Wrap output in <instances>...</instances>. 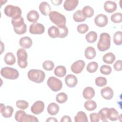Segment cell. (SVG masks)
I'll use <instances>...</instances> for the list:
<instances>
[{
	"label": "cell",
	"instance_id": "cell-14",
	"mask_svg": "<svg viewBox=\"0 0 122 122\" xmlns=\"http://www.w3.org/2000/svg\"><path fill=\"white\" fill-rule=\"evenodd\" d=\"M0 112L2 116L6 118H10L14 112V109L12 107L7 105L5 106L4 104L1 103L0 107Z\"/></svg>",
	"mask_w": 122,
	"mask_h": 122
},
{
	"label": "cell",
	"instance_id": "cell-5",
	"mask_svg": "<svg viewBox=\"0 0 122 122\" xmlns=\"http://www.w3.org/2000/svg\"><path fill=\"white\" fill-rule=\"evenodd\" d=\"M15 119L18 122H38L39 120L36 117L29 115L26 113V112L22 110L18 111L15 114Z\"/></svg>",
	"mask_w": 122,
	"mask_h": 122
},
{
	"label": "cell",
	"instance_id": "cell-36",
	"mask_svg": "<svg viewBox=\"0 0 122 122\" xmlns=\"http://www.w3.org/2000/svg\"><path fill=\"white\" fill-rule=\"evenodd\" d=\"M113 42L117 45H120L122 44V32L121 31L116 32L113 37Z\"/></svg>",
	"mask_w": 122,
	"mask_h": 122
},
{
	"label": "cell",
	"instance_id": "cell-33",
	"mask_svg": "<svg viewBox=\"0 0 122 122\" xmlns=\"http://www.w3.org/2000/svg\"><path fill=\"white\" fill-rule=\"evenodd\" d=\"M73 19L74 20L77 22L84 21L86 19V18L83 15L81 10H78L74 13L73 15Z\"/></svg>",
	"mask_w": 122,
	"mask_h": 122
},
{
	"label": "cell",
	"instance_id": "cell-27",
	"mask_svg": "<svg viewBox=\"0 0 122 122\" xmlns=\"http://www.w3.org/2000/svg\"><path fill=\"white\" fill-rule=\"evenodd\" d=\"M54 74L58 77H63L66 74V68L62 65L58 66L54 69Z\"/></svg>",
	"mask_w": 122,
	"mask_h": 122
},
{
	"label": "cell",
	"instance_id": "cell-42",
	"mask_svg": "<svg viewBox=\"0 0 122 122\" xmlns=\"http://www.w3.org/2000/svg\"><path fill=\"white\" fill-rule=\"evenodd\" d=\"M106 79L103 77H98L95 80V84L98 87H103L107 84Z\"/></svg>",
	"mask_w": 122,
	"mask_h": 122
},
{
	"label": "cell",
	"instance_id": "cell-24",
	"mask_svg": "<svg viewBox=\"0 0 122 122\" xmlns=\"http://www.w3.org/2000/svg\"><path fill=\"white\" fill-rule=\"evenodd\" d=\"M84 55L86 59L88 60H92L96 56V51L95 49L92 47H88L85 50Z\"/></svg>",
	"mask_w": 122,
	"mask_h": 122
},
{
	"label": "cell",
	"instance_id": "cell-1",
	"mask_svg": "<svg viewBox=\"0 0 122 122\" xmlns=\"http://www.w3.org/2000/svg\"><path fill=\"white\" fill-rule=\"evenodd\" d=\"M11 23L13 26L14 32L17 34L22 35L26 32L27 26L24 23V19L22 17L12 19Z\"/></svg>",
	"mask_w": 122,
	"mask_h": 122
},
{
	"label": "cell",
	"instance_id": "cell-39",
	"mask_svg": "<svg viewBox=\"0 0 122 122\" xmlns=\"http://www.w3.org/2000/svg\"><path fill=\"white\" fill-rule=\"evenodd\" d=\"M112 22L115 23H119L122 21V14L121 12H116L113 14L111 17Z\"/></svg>",
	"mask_w": 122,
	"mask_h": 122
},
{
	"label": "cell",
	"instance_id": "cell-15",
	"mask_svg": "<svg viewBox=\"0 0 122 122\" xmlns=\"http://www.w3.org/2000/svg\"><path fill=\"white\" fill-rule=\"evenodd\" d=\"M101 93L102 96L107 100H111L114 94L112 89L109 86L103 88L101 91Z\"/></svg>",
	"mask_w": 122,
	"mask_h": 122
},
{
	"label": "cell",
	"instance_id": "cell-47",
	"mask_svg": "<svg viewBox=\"0 0 122 122\" xmlns=\"http://www.w3.org/2000/svg\"><path fill=\"white\" fill-rule=\"evenodd\" d=\"M113 68L116 71H121L122 70V61L118 60L113 64Z\"/></svg>",
	"mask_w": 122,
	"mask_h": 122
},
{
	"label": "cell",
	"instance_id": "cell-37",
	"mask_svg": "<svg viewBox=\"0 0 122 122\" xmlns=\"http://www.w3.org/2000/svg\"><path fill=\"white\" fill-rule=\"evenodd\" d=\"M98 68V63L95 61H92L88 64L86 67V70L90 73H93L97 70Z\"/></svg>",
	"mask_w": 122,
	"mask_h": 122
},
{
	"label": "cell",
	"instance_id": "cell-16",
	"mask_svg": "<svg viewBox=\"0 0 122 122\" xmlns=\"http://www.w3.org/2000/svg\"><path fill=\"white\" fill-rule=\"evenodd\" d=\"M65 82L68 87L73 88L77 85L78 83V79L75 75L68 74L65 78Z\"/></svg>",
	"mask_w": 122,
	"mask_h": 122
},
{
	"label": "cell",
	"instance_id": "cell-46",
	"mask_svg": "<svg viewBox=\"0 0 122 122\" xmlns=\"http://www.w3.org/2000/svg\"><path fill=\"white\" fill-rule=\"evenodd\" d=\"M90 118L92 122H98L100 121V117L98 113L93 112L90 114Z\"/></svg>",
	"mask_w": 122,
	"mask_h": 122
},
{
	"label": "cell",
	"instance_id": "cell-26",
	"mask_svg": "<svg viewBox=\"0 0 122 122\" xmlns=\"http://www.w3.org/2000/svg\"><path fill=\"white\" fill-rule=\"evenodd\" d=\"M5 62L9 65H12L16 62V58L12 52H7L4 57Z\"/></svg>",
	"mask_w": 122,
	"mask_h": 122
},
{
	"label": "cell",
	"instance_id": "cell-49",
	"mask_svg": "<svg viewBox=\"0 0 122 122\" xmlns=\"http://www.w3.org/2000/svg\"><path fill=\"white\" fill-rule=\"evenodd\" d=\"M51 2L54 5H60L62 2V0H51Z\"/></svg>",
	"mask_w": 122,
	"mask_h": 122
},
{
	"label": "cell",
	"instance_id": "cell-34",
	"mask_svg": "<svg viewBox=\"0 0 122 122\" xmlns=\"http://www.w3.org/2000/svg\"><path fill=\"white\" fill-rule=\"evenodd\" d=\"M109 109L108 108H103L98 112L100 119L102 122H108Z\"/></svg>",
	"mask_w": 122,
	"mask_h": 122
},
{
	"label": "cell",
	"instance_id": "cell-6",
	"mask_svg": "<svg viewBox=\"0 0 122 122\" xmlns=\"http://www.w3.org/2000/svg\"><path fill=\"white\" fill-rule=\"evenodd\" d=\"M0 74L3 78L10 80L17 79L19 76V72L16 69L9 67L2 68Z\"/></svg>",
	"mask_w": 122,
	"mask_h": 122
},
{
	"label": "cell",
	"instance_id": "cell-50",
	"mask_svg": "<svg viewBox=\"0 0 122 122\" xmlns=\"http://www.w3.org/2000/svg\"><path fill=\"white\" fill-rule=\"evenodd\" d=\"M46 122H58V120L55 118L50 117V118H48L46 120Z\"/></svg>",
	"mask_w": 122,
	"mask_h": 122
},
{
	"label": "cell",
	"instance_id": "cell-48",
	"mask_svg": "<svg viewBox=\"0 0 122 122\" xmlns=\"http://www.w3.org/2000/svg\"><path fill=\"white\" fill-rule=\"evenodd\" d=\"M71 122V118L68 116V115H64L63 116L61 119V122Z\"/></svg>",
	"mask_w": 122,
	"mask_h": 122
},
{
	"label": "cell",
	"instance_id": "cell-29",
	"mask_svg": "<svg viewBox=\"0 0 122 122\" xmlns=\"http://www.w3.org/2000/svg\"><path fill=\"white\" fill-rule=\"evenodd\" d=\"M119 115L118 112L114 108H111L109 109L108 119L112 121H117L119 119Z\"/></svg>",
	"mask_w": 122,
	"mask_h": 122
},
{
	"label": "cell",
	"instance_id": "cell-28",
	"mask_svg": "<svg viewBox=\"0 0 122 122\" xmlns=\"http://www.w3.org/2000/svg\"><path fill=\"white\" fill-rule=\"evenodd\" d=\"M115 56L112 52H108L104 54L102 57L104 62L107 64H112L115 60Z\"/></svg>",
	"mask_w": 122,
	"mask_h": 122
},
{
	"label": "cell",
	"instance_id": "cell-18",
	"mask_svg": "<svg viewBox=\"0 0 122 122\" xmlns=\"http://www.w3.org/2000/svg\"><path fill=\"white\" fill-rule=\"evenodd\" d=\"M104 9L108 13H112L117 9V4L114 1L107 0L105 2L103 5Z\"/></svg>",
	"mask_w": 122,
	"mask_h": 122
},
{
	"label": "cell",
	"instance_id": "cell-13",
	"mask_svg": "<svg viewBox=\"0 0 122 122\" xmlns=\"http://www.w3.org/2000/svg\"><path fill=\"white\" fill-rule=\"evenodd\" d=\"M108 19L104 14H99L94 18V22L95 24L99 27H105L108 23Z\"/></svg>",
	"mask_w": 122,
	"mask_h": 122
},
{
	"label": "cell",
	"instance_id": "cell-40",
	"mask_svg": "<svg viewBox=\"0 0 122 122\" xmlns=\"http://www.w3.org/2000/svg\"><path fill=\"white\" fill-rule=\"evenodd\" d=\"M60 30V35L59 38H64L68 34V29L66 25H62L58 27Z\"/></svg>",
	"mask_w": 122,
	"mask_h": 122
},
{
	"label": "cell",
	"instance_id": "cell-2",
	"mask_svg": "<svg viewBox=\"0 0 122 122\" xmlns=\"http://www.w3.org/2000/svg\"><path fill=\"white\" fill-rule=\"evenodd\" d=\"M111 46V36L106 32L102 33L100 39L97 43V48L101 51H104L108 50Z\"/></svg>",
	"mask_w": 122,
	"mask_h": 122
},
{
	"label": "cell",
	"instance_id": "cell-23",
	"mask_svg": "<svg viewBox=\"0 0 122 122\" xmlns=\"http://www.w3.org/2000/svg\"><path fill=\"white\" fill-rule=\"evenodd\" d=\"M59 105L55 102L50 103L47 107V112L48 113L51 115H56L59 111Z\"/></svg>",
	"mask_w": 122,
	"mask_h": 122
},
{
	"label": "cell",
	"instance_id": "cell-19",
	"mask_svg": "<svg viewBox=\"0 0 122 122\" xmlns=\"http://www.w3.org/2000/svg\"><path fill=\"white\" fill-rule=\"evenodd\" d=\"M39 10L41 14L44 16H47L49 14L51 10L50 5L46 1H42L40 4Z\"/></svg>",
	"mask_w": 122,
	"mask_h": 122
},
{
	"label": "cell",
	"instance_id": "cell-17",
	"mask_svg": "<svg viewBox=\"0 0 122 122\" xmlns=\"http://www.w3.org/2000/svg\"><path fill=\"white\" fill-rule=\"evenodd\" d=\"M78 3V0H66L64 2L63 7L67 11H71L76 8Z\"/></svg>",
	"mask_w": 122,
	"mask_h": 122
},
{
	"label": "cell",
	"instance_id": "cell-38",
	"mask_svg": "<svg viewBox=\"0 0 122 122\" xmlns=\"http://www.w3.org/2000/svg\"><path fill=\"white\" fill-rule=\"evenodd\" d=\"M68 99L67 95L64 92H60L58 93L56 97V101L61 104L65 102Z\"/></svg>",
	"mask_w": 122,
	"mask_h": 122
},
{
	"label": "cell",
	"instance_id": "cell-3",
	"mask_svg": "<svg viewBox=\"0 0 122 122\" xmlns=\"http://www.w3.org/2000/svg\"><path fill=\"white\" fill-rule=\"evenodd\" d=\"M28 77L30 80L37 83L42 82L45 77L44 72L41 70L31 69L28 72Z\"/></svg>",
	"mask_w": 122,
	"mask_h": 122
},
{
	"label": "cell",
	"instance_id": "cell-41",
	"mask_svg": "<svg viewBox=\"0 0 122 122\" xmlns=\"http://www.w3.org/2000/svg\"><path fill=\"white\" fill-rule=\"evenodd\" d=\"M42 67L46 71H51L54 68V64L52 61L47 60L43 62Z\"/></svg>",
	"mask_w": 122,
	"mask_h": 122
},
{
	"label": "cell",
	"instance_id": "cell-4",
	"mask_svg": "<svg viewBox=\"0 0 122 122\" xmlns=\"http://www.w3.org/2000/svg\"><path fill=\"white\" fill-rule=\"evenodd\" d=\"M4 12L7 16L12 18V19L21 17L22 13L20 7L11 5L6 6L4 10Z\"/></svg>",
	"mask_w": 122,
	"mask_h": 122
},
{
	"label": "cell",
	"instance_id": "cell-22",
	"mask_svg": "<svg viewBox=\"0 0 122 122\" xmlns=\"http://www.w3.org/2000/svg\"><path fill=\"white\" fill-rule=\"evenodd\" d=\"M39 14L35 10H31L30 11L27 15V19L30 22L35 23L39 20Z\"/></svg>",
	"mask_w": 122,
	"mask_h": 122
},
{
	"label": "cell",
	"instance_id": "cell-31",
	"mask_svg": "<svg viewBox=\"0 0 122 122\" xmlns=\"http://www.w3.org/2000/svg\"><path fill=\"white\" fill-rule=\"evenodd\" d=\"M82 13L84 17L86 18H90L94 14L93 9L90 6H86L84 7L81 10Z\"/></svg>",
	"mask_w": 122,
	"mask_h": 122
},
{
	"label": "cell",
	"instance_id": "cell-11",
	"mask_svg": "<svg viewBox=\"0 0 122 122\" xmlns=\"http://www.w3.org/2000/svg\"><path fill=\"white\" fill-rule=\"evenodd\" d=\"M85 65L84 61L81 60H78L75 61L71 66V71L75 74L80 73L83 70Z\"/></svg>",
	"mask_w": 122,
	"mask_h": 122
},
{
	"label": "cell",
	"instance_id": "cell-7",
	"mask_svg": "<svg viewBox=\"0 0 122 122\" xmlns=\"http://www.w3.org/2000/svg\"><path fill=\"white\" fill-rule=\"evenodd\" d=\"M49 16L50 20L58 27L65 25L66 20L63 14L56 11H52L50 13Z\"/></svg>",
	"mask_w": 122,
	"mask_h": 122
},
{
	"label": "cell",
	"instance_id": "cell-10",
	"mask_svg": "<svg viewBox=\"0 0 122 122\" xmlns=\"http://www.w3.org/2000/svg\"><path fill=\"white\" fill-rule=\"evenodd\" d=\"M45 28L43 24L35 22L31 24L29 28V31L32 34H41L44 32Z\"/></svg>",
	"mask_w": 122,
	"mask_h": 122
},
{
	"label": "cell",
	"instance_id": "cell-21",
	"mask_svg": "<svg viewBox=\"0 0 122 122\" xmlns=\"http://www.w3.org/2000/svg\"><path fill=\"white\" fill-rule=\"evenodd\" d=\"M82 95L85 99L90 100L94 96L95 91L93 88L91 87H87L84 89L82 92Z\"/></svg>",
	"mask_w": 122,
	"mask_h": 122
},
{
	"label": "cell",
	"instance_id": "cell-35",
	"mask_svg": "<svg viewBox=\"0 0 122 122\" xmlns=\"http://www.w3.org/2000/svg\"><path fill=\"white\" fill-rule=\"evenodd\" d=\"M84 106L87 110L91 111L94 110L97 108V104L95 101L89 100L85 102Z\"/></svg>",
	"mask_w": 122,
	"mask_h": 122
},
{
	"label": "cell",
	"instance_id": "cell-43",
	"mask_svg": "<svg viewBox=\"0 0 122 122\" xmlns=\"http://www.w3.org/2000/svg\"><path fill=\"white\" fill-rule=\"evenodd\" d=\"M100 71L101 73L102 74L109 75L112 72V69L111 66L109 65H103L101 67Z\"/></svg>",
	"mask_w": 122,
	"mask_h": 122
},
{
	"label": "cell",
	"instance_id": "cell-12",
	"mask_svg": "<svg viewBox=\"0 0 122 122\" xmlns=\"http://www.w3.org/2000/svg\"><path fill=\"white\" fill-rule=\"evenodd\" d=\"M44 109V103L41 101L35 102L30 108L31 112L36 115L41 113Z\"/></svg>",
	"mask_w": 122,
	"mask_h": 122
},
{
	"label": "cell",
	"instance_id": "cell-8",
	"mask_svg": "<svg viewBox=\"0 0 122 122\" xmlns=\"http://www.w3.org/2000/svg\"><path fill=\"white\" fill-rule=\"evenodd\" d=\"M18 64L19 66L22 68H25L28 65V54L25 50L22 48L19 49L17 51Z\"/></svg>",
	"mask_w": 122,
	"mask_h": 122
},
{
	"label": "cell",
	"instance_id": "cell-45",
	"mask_svg": "<svg viewBox=\"0 0 122 122\" xmlns=\"http://www.w3.org/2000/svg\"><path fill=\"white\" fill-rule=\"evenodd\" d=\"M77 30L79 33L81 34H84L88 30L89 27L86 24H81L77 26Z\"/></svg>",
	"mask_w": 122,
	"mask_h": 122
},
{
	"label": "cell",
	"instance_id": "cell-32",
	"mask_svg": "<svg viewBox=\"0 0 122 122\" xmlns=\"http://www.w3.org/2000/svg\"><path fill=\"white\" fill-rule=\"evenodd\" d=\"M97 33L95 31H91L85 36V39L89 43H94L97 39Z\"/></svg>",
	"mask_w": 122,
	"mask_h": 122
},
{
	"label": "cell",
	"instance_id": "cell-25",
	"mask_svg": "<svg viewBox=\"0 0 122 122\" xmlns=\"http://www.w3.org/2000/svg\"><path fill=\"white\" fill-rule=\"evenodd\" d=\"M49 36L52 38H56L59 37L60 30L59 28L55 26L50 27L48 30Z\"/></svg>",
	"mask_w": 122,
	"mask_h": 122
},
{
	"label": "cell",
	"instance_id": "cell-30",
	"mask_svg": "<svg viewBox=\"0 0 122 122\" xmlns=\"http://www.w3.org/2000/svg\"><path fill=\"white\" fill-rule=\"evenodd\" d=\"M74 121L75 122H88V119L84 112L80 111L77 112V115L74 117Z\"/></svg>",
	"mask_w": 122,
	"mask_h": 122
},
{
	"label": "cell",
	"instance_id": "cell-9",
	"mask_svg": "<svg viewBox=\"0 0 122 122\" xmlns=\"http://www.w3.org/2000/svg\"><path fill=\"white\" fill-rule=\"evenodd\" d=\"M47 83L49 87L55 92L60 91L62 87V81L55 77H49Z\"/></svg>",
	"mask_w": 122,
	"mask_h": 122
},
{
	"label": "cell",
	"instance_id": "cell-20",
	"mask_svg": "<svg viewBox=\"0 0 122 122\" xmlns=\"http://www.w3.org/2000/svg\"><path fill=\"white\" fill-rule=\"evenodd\" d=\"M19 44L23 48L29 49L32 46V41L29 37L25 36L20 38L19 41Z\"/></svg>",
	"mask_w": 122,
	"mask_h": 122
},
{
	"label": "cell",
	"instance_id": "cell-44",
	"mask_svg": "<svg viewBox=\"0 0 122 122\" xmlns=\"http://www.w3.org/2000/svg\"><path fill=\"white\" fill-rule=\"evenodd\" d=\"M16 104L17 108L22 110H25L29 106L28 102L24 100H18L16 102Z\"/></svg>",
	"mask_w": 122,
	"mask_h": 122
}]
</instances>
